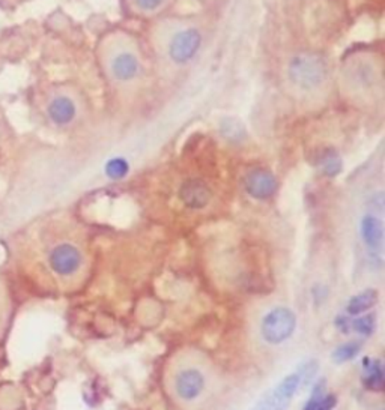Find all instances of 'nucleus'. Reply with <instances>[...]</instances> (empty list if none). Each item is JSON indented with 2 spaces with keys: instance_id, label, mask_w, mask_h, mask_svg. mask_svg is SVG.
I'll use <instances>...</instances> for the list:
<instances>
[{
  "instance_id": "f257e3e1",
  "label": "nucleus",
  "mask_w": 385,
  "mask_h": 410,
  "mask_svg": "<svg viewBox=\"0 0 385 410\" xmlns=\"http://www.w3.org/2000/svg\"><path fill=\"white\" fill-rule=\"evenodd\" d=\"M288 78L297 89L313 92L328 78V64L322 54L301 52L289 61Z\"/></svg>"
},
{
  "instance_id": "f03ea898",
  "label": "nucleus",
  "mask_w": 385,
  "mask_h": 410,
  "mask_svg": "<svg viewBox=\"0 0 385 410\" xmlns=\"http://www.w3.org/2000/svg\"><path fill=\"white\" fill-rule=\"evenodd\" d=\"M297 327V315L286 307H277L262 320V337L270 344H282L292 337Z\"/></svg>"
},
{
  "instance_id": "7ed1b4c3",
  "label": "nucleus",
  "mask_w": 385,
  "mask_h": 410,
  "mask_svg": "<svg viewBox=\"0 0 385 410\" xmlns=\"http://www.w3.org/2000/svg\"><path fill=\"white\" fill-rule=\"evenodd\" d=\"M202 47V33L197 29H185L178 32L169 44V56L174 64L185 65L199 53Z\"/></svg>"
},
{
  "instance_id": "20e7f679",
  "label": "nucleus",
  "mask_w": 385,
  "mask_h": 410,
  "mask_svg": "<svg viewBox=\"0 0 385 410\" xmlns=\"http://www.w3.org/2000/svg\"><path fill=\"white\" fill-rule=\"evenodd\" d=\"M50 269L61 277H69L78 271L81 266V253L73 243H59L49 253Z\"/></svg>"
},
{
  "instance_id": "39448f33",
  "label": "nucleus",
  "mask_w": 385,
  "mask_h": 410,
  "mask_svg": "<svg viewBox=\"0 0 385 410\" xmlns=\"http://www.w3.org/2000/svg\"><path fill=\"white\" fill-rule=\"evenodd\" d=\"M298 388H300L298 374L297 373L289 374V376H286L276 386L274 391H271L263 398L256 410H288Z\"/></svg>"
},
{
  "instance_id": "423d86ee",
  "label": "nucleus",
  "mask_w": 385,
  "mask_h": 410,
  "mask_svg": "<svg viewBox=\"0 0 385 410\" xmlns=\"http://www.w3.org/2000/svg\"><path fill=\"white\" fill-rule=\"evenodd\" d=\"M277 179L273 171L263 167L251 169L244 178V188L247 194L256 200H266L271 198L277 191Z\"/></svg>"
},
{
  "instance_id": "0eeeda50",
  "label": "nucleus",
  "mask_w": 385,
  "mask_h": 410,
  "mask_svg": "<svg viewBox=\"0 0 385 410\" xmlns=\"http://www.w3.org/2000/svg\"><path fill=\"white\" fill-rule=\"evenodd\" d=\"M45 114L56 126H68L77 117V105L71 97L65 93L53 95L45 105Z\"/></svg>"
},
{
  "instance_id": "6e6552de",
  "label": "nucleus",
  "mask_w": 385,
  "mask_h": 410,
  "mask_svg": "<svg viewBox=\"0 0 385 410\" xmlns=\"http://www.w3.org/2000/svg\"><path fill=\"white\" fill-rule=\"evenodd\" d=\"M181 202L190 209H203L213 198V191L201 179H190L181 185Z\"/></svg>"
},
{
  "instance_id": "1a4fd4ad",
  "label": "nucleus",
  "mask_w": 385,
  "mask_h": 410,
  "mask_svg": "<svg viewBox=\"0 0 385 410\" xmlns=\"http://www.w3.org/2000/svg\"><path fill=\"white\" fill-rule=\"evenodd\" d=\"M360 231L370 254H378L382 251L384 224L379 217H377L375 214L365 215L360 222Z\"/></svg>"
},
{
  "instance_id": "9d476101",
  "label": "nucleus",
  "mask_w": 385,
  "mask_h": 410,
  "mask_svg": "<svg viewBox=\"0 0 385 410\" xmlns=\"http://www.w3.org/2000/svg\"><path fill=\"white\" fill-rule=\"evenodd\" d=\"M174 386H177V392L182 400L193 402L203 392L205 388L203 374L194 368L184 370L178 374Z\"/></svg>"
},
{
  "instance_id": "9b49d317",
  "label": "nucleus",
  "mask_w": 385,
  "mask_h": 410,
  "mask_svg": "<svg viewBox=\"0 0 385 410\" xmlns=\"http://www.w3.org/2000/svg\"><path fill=\"white\" fill-rule=\"evenodd\" d=\"M110 68H112V74L116 80L122 81V83H126V81H131L138 76L140 62L136 54L130 52H122L112 59Z\"/></svg>"
},
{
  "instance_id": "f8f14e48",
  "label": "nucleus",
  "mask_w": 385,
  "mask_h": 410,
  "mask_svg": "<svg viewBox=\"0 0 385 410\" xmlns=\"http://www.w3.org/2000/svg\"><path fill=\"white\" fill-rule=\"evenodd\" d=\"M318 166L326 178H336L343 169V161L334 149H325L319 155Z\"/></svg>"
},
{
  "instance_id": "ddd939ff",
  "label": "nucleus",
  "mask_w": 385,
  "mask_h": 410,
  "mask_svg": "<svg viewBox=\"0 0 385 410\" xmlns=\"http://www.w3.org/2000/svg\"><path fill=\"white\" fill-rule=\"evenodd\" d=\"M378 302V291L377 290H365L358 293L357 296H354L348 303V313L353 315L363 314L367 310H370L373 306H377Z\"/></svg>"
},
{
  "instance_id": "4468645a",
  "label": "nucleus",
  "mask_w": 385,
  "mask_h": 410,
  "mask_svg": "<svg viewBox=\"0 0 385 410\" xmlns=\"http://www.w3.org/2000/svg\"><path fill=\"white\" fill-rule=\"evenodd\" d=\"M365 368L367 370V376L365 379L366 388L370 391H382L384 388V370L382 362L375 359L369 364V359H365Z\"/></svg>"
},
{
  "instance_id": "2eb2a0df",
  "label": "nucleus",
  "mask_w": 385,
  "mask_h": 410,
  "mask_svg": "<svg viewBox=\"0 0 385 410\" xmlns=\"http://www.w3.org/2000/svg\"><path fill=\"white\" fill-rule=\"evenodd\" d=\"M220 131L225 135V138L230 140V142H239V140H242L244 134H246L242 123L237 119H232V117H227V119L221 122Z\"/></svg>"
},
{
  "instance_id": "dca6fc26",
  "label": "nucleus",
  "mask_w": 385,
  "mask_h": 410,
  "mask_svg": "<svg viewBox=\"0 0 385 410\" xmlns=\"http://www.w3.org/2000/svg\"><path fill=\"white\" fill-rule=\"evenodd\" d=\"M360 350H361V343L358 342L342 344L340 347H337L333 351V361L337 362V364H343V362L353 361L360 354Z\"/></svg>"
},
{
  "instance_id": "f3484780",
  "label": "nucleus",
  "mask_w": 385,
  "mask_h": 410,
  "mask_svg": "<svg viewBox=\"0 0 385 410\" xmlns=\"http://www.w3.org/2000/svg\"><path fill=\"white\" fill-rule=\"evenodd\" d=\"M128 171H130V164H128V161L125 158L116 157V158H112L106 164V174L109 176L110 179H114V181L124 179L125 176L128 174Z\"/></svg>"
},
{
  "instance_id": "a211bd4d",
  "label": "nucleus",
  "mask_w": 385,
  "mask_h": 410,
  "mask_svg": "<svg viewBox=\"0 0 385 410\" xmlns=\"http://www.w3.org/2000/svg\"><path fill=\"white\" fill-rule=\"evenodd\" d=\"M353 327L361 335H372L373 332H375V327H377L375 315H370V314L361 315V318L353 322Z\"/></svg>"
},
{
  "instance_id": "6ab92c4d",
  "label": "nucleus",
  "mask_w": 385,
  "mask_h": 410,
  "mask_svg": "<svg viewBox=\"0 0 385 410\" xmlns=\"http://www.w3.org/2000/svg\"><path fill=\"white\" fill-rule=\"evenodd\" d=\"M316 373H318V362L316 361H309V362H306V364H302L300 367V370L297 371L298 378H300V385L307 386L313 380V378L316 376Z\"/></svg>"
},
{
  "instance_id": "aec40b11",
  "label": "nucleus",
  "mask_w": 385,
  "mask_h": 410,
  "mask_svg": "<svg viewBox=\"0 0 385 410\" xmlns=\"http://www.w3.org/2000/svg\"><path fill=\"white\" fill-rule=\"evenodd\" d=\"M325 386H326V382L324 379H321L316 385L313 386V391H312V395L309 398V402L304 407V410H318L321 402H322V398L325 395Z\"/></svg>"
},
{
  "instance_id": "412c9836",
  "label": "nucleus",
  "mask_w": 385,
  "mask_h": 410,
  "mask_svg": "<svg viewBox=\"0 0 385 410\" xmlns=\"http://www.w3.org/2000/svg\"><path fill=\"white\" fill-rule=\"evenodd\" d=\"M137 8L143 9V11H155L158 9L162 4H165V0H134Z\"/></svg>"
},
{
  "instance_id": "4be33fe9",
  "label": "nucleus",
  "mask_w": 385,
  "mask_h": 410,
  "mask_svg": "<svg viewBox=\"0 0 385 410\" xmlns=\"http://www.w3.org/2000/svg\"><path fill=\"white\" fill-rule=\"evenodd\" d=\"M6 318V303H5V298L2 293H0V331H2V326H4V319Z\"/></svg>"
}]
</instances>
